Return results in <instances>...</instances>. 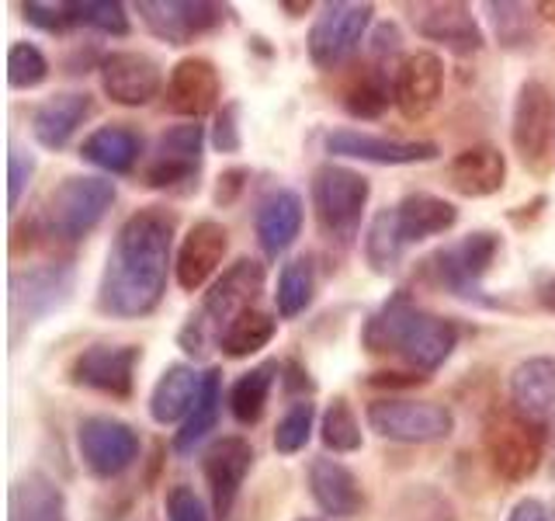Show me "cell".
<instances>
[{"mask_svg":"<svg viewBox=\"0 0 555 521\" xmlns=\"http://www.w3.org/2000/svg\"><path fill=\"white\" fill-rule=\"evenodd\" d=\"M69 289H74V268L69 265H42L17 271L11 282L14 313L28 323L42 320L69 300Z\"/></svg>","mask_w":555,"mask_h":521,"instance_id":"cell-24","label":"cell"},{"mask_svg":"<svg viewBox=\"0 0 555 521\" xmlns=\"http://www.w3.org/2000/svg\"><path fill=\"white\" fill-rule=\"evenodd\" d=\"M247 181H250V170L247 167H233V170H225L222 178H219V185H216V205H233L236 199H240V191L247 188Z\"/></svg>","mask_w":555,"mask_h":521,"instance_id":"cell-47","label":"cell"},{"mask_svg":"<svg viewBox=\"0 0 555 521\" xmlns=\"http://www.w3.org/2000/svg\"><path fill=\"white\" fill-rule=\"evenodd\" d=\"M112 205H115V185L108 178H98V174L63 178L49 191L42 208L46 233L66 243H77L98 230V223Z\"/></svg>","mask_w":555,"mask_h":521,"instance_id":"cell-6","label":"cell"},{"mask_svg":"<svg viewBox=\"0 0 555 521\" xmlns=\"http://www.w3.org/2000/svg\"><path fill=\"white\" fill-rule=\"evenodd\" d=\"M143 361L139 344H91L69 361V382L115 399H129L135 386V369Z\"/></svg>","mask_w":555,"mask_h":521,"instance_id":"cell-13","label":"cell"},{"mask_svg":"<svg viewBox=\"0 0 555 521\" xmlns=\"http://www.w3.org/2000/svg\"><path fill=\"white\" fill-rule=\"evenodd\" d=\"M326 153L347 156V161H369V164H427L438 161L441 147L430 143V139H389V136H372L361 129H334L323 139Z\"/></svg>","mask_w":555,"mask_h":521,"instance_id":"cell-16","label":"cell"},{"mask_svg":"<svg viewBox=\"0 0 555 521\" xmlns=\"http://www.w3.org/2000/svg\"><path fill=\"white\" fill-rule=\"evenodd\" d=\"M94 112V98L87 91H60L35 104L31 136L42 150H63Z\"/></svg>","mask_w":555,"mask_h":521,"instance_id":"cell-25","label":"cell"},{"mask_svg":"<svg viewBox=\"0 0 555 521\" xmlns=\"http://www.w3.org/2000/svg\"><path fill=\"white\" fill-rule=\"evenodd\" d=\"M268 285V271L260 260L254 257H240L225 268L212 285H208L202 306L191 313L188 323L181 327V347L188 355L205 358L208 347L219 344L225 327H230L240 313L254 309V303L260 300V292Z\"/></svg>","mask_w":555,"mask_h":521,"instance_id":"cell-3","label":"cell"},{"mask_svg":"<svg viewBox=\"0 0 555 521\" xmlns=\"http://www.w3.org/2000/svg\"><path fill=\"white\" fill-rule=\"evenodd\" d=\"M320 442L337 452V456H347V452H358L361 448V421L354 407L347 404L344 396H334V404L323 410V421H320Z\"/></svg>","mask_w":555,"mask_h":521,"instance_id":"cell-38","label":"cell"},{"mask_svg":"<svg viewBox=\"0 0 555 521\" xmlns=\"http://www.w3.org/2000/svg\"><path fill=\"white\" fill-rule=\"evenodd\" d=\"M222 84H219V69L212 60L205 56H184L173 63L170 77H167V109L173 115H181L188 122H198L219 104Z\"/></svg>","mask_w":555,"mask_h":521,"instance_id":"cell-19","label":"cell"},{"mask_svg":"<svg viewBox=\"0 0 555 521\" xmlns=\"http://www.w3.org/2000/svg\"><path fill=\"white\" fill-rule=\"evenodd\" d=\"M306 480H309V494L317 500V508L334 518V521H347L361 514L364 508V486L361 480L347 469L340 459H330V456H317L306 469Z\"/></svg>","mask_w":555,"mask_h":521,"instance_id":"cell-22","label":"cell"},{"mask_svg":"<svg viewBox=\"0 0 555 521\" xmlns=\"http://www.w3.org/2000/svg\"><path fill=\"white\" fill-rule=\"evenodd\" d=\"M219 410H222V372L208 369L205 382H202L198 404L191 407V414L184 417V424L173 431V452H178V456H191V452H195L208 439V434L216 431Z\"/></svg>","mask_w":555,"mask_h":521,"instance_id":"cell-32","label":"cell"},{"mask_svg":"<svg viewBox=\"0 0 555 521\" xmlns=\"http://www.w3.org/2000/svg\"><path fill=\"white\" fill-rule=\"evenodd\" d=\"M150 35H156L167 46H188L198 35H208L216 25H222V8L208 0H143L135 4Z\"/></svg>","mask_w":555,"mask_h":521,"instance_id":"cell-17","label":"cell"},{"mask_svg":"<svg viewBox=\"0 0 555 521\" xmlns=\"http://www.w3.org/2000/svg\"><path fill=\"white\" fill-rule=\"evenodd\" d=\"M69 8V22L98 28L101 35H129V14L118 0H74Z\"/></svg>","mask_w":555,"mask_h":521,"instance_id":"cell-42","label":"cell"},{"mask_svg":"<svg viewBox=\"0 0 555 521\" xmlns=\"http://www.w3.org/2000/svg\"><path fill=\"white\" fill-rule=\"evenodd\" d=\"M552 521H555V504H552Z\"/></svg>","mask_w":555,"mask_h":521,"instance_id":"cell-56","label":"cell"},{"mask_svg":"<svg viewBox=\"0 0 555 521\" xmlns=\"http://www.w3.org/2000/svg\"><path fill=\"white\" fill-rule=\"evenodd\" d=\"M312 424H317V404H312L309 396H295L274 428L278 456H295V452H302L312 439Z\"/></svg>","mask_w":555,"mask_h":521,"instance_id":"cell-40","label":"cell"},{"mask_svg":"<svg viewBox=\"0 0 555 521\" xmlns=\"http://www.w3.org/2000/svg\"><path fill=\"white\" fill-rule=\"evenodd\" d=\"M372 4H351V0H334L323 4L320 14L312 17L309 28V60L317 69H337L361 49V42H369L372 28Z\"/></svg>","mask_w":555,"mask_h":521,"instance_id":"cell-10","label":"cell"},{"mask_svg":"<svg viewBox=\"0 0 555 521\" xmlns=\"http://www.w3.org/2000/svg\"><path fill=\"white\" fill-rule=\"evenodd\" d=\"M552 476H555V431H552Z\"/></svg>","mask_w":555,"mask_h":521,"instance_id":"cell-54","label":"cell"},{"mask_svg":"<svg viewBox=\"0 0 555 521\" xmlns=\"http://www.w3.org/2000/svg\"><path fill=\"white\" fill-rule=\"evenodd\" d=\"M202 150H205V126H198V122H178V126H170L156 139L143 170V185L153 191L198 185L202 156H205Z\"/></svg>","mask_w":555,"mask_h":521,"instance_id":"cell-12","label":"cell"},{"mask_svg":"<svg viewBox=\"0 0 555 521\" xmlns=\"http://www.w3.org/2000/svg\"><path fill=\"white\" fill-rule=\"evenodd\" d=\"M22 14H25L28 25H35V28L46 31V35H63V31L74 28L66 4H46V0H28V4H22Z\"/></svg>","mask_w":555,"mask_h":521,"instance_id":"cell-43","label":"cell"},{"mask_svg":"<svg viewBox=\"0 0 555 521\" xmlns=\"http://www.w3.org/2000/svg\"><path fill=\"white\" fill-rule=\"evenodd\" d=\"M164 511H167V521H208L205 500L191 491L188 483H173L170 486L167 500H164Z\"/></svg>","mask_w":555,"mask_h":521,"instance_id":"cell-44","label":"cell"},{"mask_svg":"<svg viewBox=\"0 0 555 521\" xmlns=\"http://www.w3.org/2000/svg\"><path fill=\"white\" fill-rule=\"evenodd\" d=\"M98 74H101V91L115 104H121V109H143V104H150L164 91V69L146 52H132V49L104 52Z\"/></svg>","mask_w":555,"mask_h":521,"instance_id":"cell-14","label":"cell"},{"mask_svg":"<svg viewBox=\"0 0 555 521\" xmlns=\"http://www.w3.org/2000/svg\"><path fill=\"white\" fill-rule=\"evenodd\" d=\"M295 521H323V518H295Z\"/></svg>","mask_w":555,"mask_h":521,"instance_id":"cell-55","label":"cell"},{"mask_svg":"<svg viewBox=\"0 0 555 521\" xmlns=\"http://www.w3.org/2000/svg\"><path fill=\"white\" fill-rule=\"evenodd\" d=\"M514 150L531 174H548L555 164V98L542 80H525L514 98L511 118Z\"/></svg>","mask_w":555,"mask_h":521,"instance_id":"cell-9","label":"cell"},{"mask_svg":"<svg viewBox=\"0 0 555 521\" xmlns=\"http://www.w3.org/2000/svg\"><path fill=\"white\" fill-rule=\"evenodd\" d=\"M282 8H285V11H292L295 17H299L302 11H309V4H282Z\"/></svg>","mask_w":555,"mask_h":521,"instance_id":"cell-53","label":"cell"},{"mask_svg":"<svg viewBox=\"0 0 555 521\" xmlns=\"http://www.w3.org/2000/svg\"><path fill=\"white\" fill-rule=\"evenodd\" d=\"M49 60L35 42H11L8 49V84L14 91H31L49 80Z\"/></svg>","mask_w":555,"mask_h":521,"instance_id":"cell-41","label":"cell"},{"mask_svg":"<svg viewBox=\"0 0 555 521\" xmlns=\"http://www.w3.org/2000/svg\"><path fill=\"white\" fill-rule=\"evenodd\" d=\"M507 521H552V511L538 497H520L511 508Z\"/></svg>","mask_w":555,"mask_h":521,"instance_id":"cell-49","label":"cell"},{"mask_svg":"<svg viewBox=\"0 0 555 521\" xmlns=\"http://www.w3.org/2000/svg\"><path fill=\"white\" fill-rule=\"evenodd\" d=\"M212 147L219 153H236L243 147V136H240V104L230 101L222 104L216 112V122H212Z\"/></svg>","mask_w":555,"mask_h":521,"instance_id":"cell-45","label":"cell"},{"mask_svg":"<svg viewBox=\"0 0 555 521\" xmlns=\"http://www.w3.org/2000/svg\"><path fill=\"white\" fill-rule=\"evenodd\" d=\"M282 369L288 372V376H285V386H288L292 393H299V390H312V379H309V372L302 369V365L288 361V365H282Z\"/></svg>","mask_w":555,"mask_h":521,"instance_id":"cell-50","label":"cell"},{"mask_svg":"<svg viewBox=\"0 0 555 521\" xmlns=\"http://www.w3.org/2000/svg\"><path fill=\"white\" fill-rule=\"evenodd\" d=\"M448 185L462 199H490L507 185V156L490 143L468 147L448 164Z\"/></svg>","mask_w":555,"mask_h":521,"instance_id":"cell-26","label":"cell"},{"mask_svg":"<svg viewBox=\"0 0 555 521\" xmlns=\"http://www.w3.org/2000/svg\"><path fill=\"white\" fill-rule=\"evenodd\" d=\"M361 243H364V260H369L378 275H389L399 260H403V251L410 247V243L403 240V230H399L396 205L382 208V213L369 223Z\"/></svg>","mask_w":555,"mask_h":521,"instance_id":"cell-34","label":"cell"},{"mask_svg":"<svg viewBox=\"0 0 555 521\" xmlns=\"http://www.w3.org/2000/svg\"><path fill=\"white\" fill-rule=\"evenodd\" d=\"M399 216V230H403L406 243H421L427 237H441L451 226L459 223V208L441 195H430V191H413L403 202L396 205Z\"/></svg>","mask_w":555,"mask_h":521,"instance_id":"cell-30","label":"cell"},{"mask_svg":"<svg viewBox=\"0 0 555 521\" xmlns=\"http://www.w3.org/2000/svg\"><path fill=\"white\" fill-rule=\"evenodd\" d=\"M312 208H317V223L326 240L340 243H354V237L361 233V219L364 208H369L372 199V181L358 174L354 167H344L326 161L312 170Z\"/></svg>","mask_w":555,"mask_h":521,"instance_id":"cell-4","label":"cell"},{"mask_svg":"<svg viewBox=\"0 0 555 521\" xmlns=\"http://www.w3.org/2000/svg\"><path fill=\"white\" fill-rule=\"evenodd\" d=\"M11 511L14 521H69L66 511V494L60 491V483L31 469L11 491Z\"/></svg>","mask_w":555,"mask_h":521,"instance_id":"cell-31","label":"cell"},{"mask_svg":"<svg viewBox=\"0 0 555 521\" xmlns=\"http://www.w3.org/2000/svg\"><path fill=\"white\" fill-rule=\"evenodd\" d=\"M496 254H500V233L476 230V233L462 237L459 243H451V247L434 251L424 260V268L430 275V282L451 292L455 300L496 309L500 300H493V295L482 289V278L493 268Z\"/></svg>","mask_w":555,"mask_h":521,"instance_id":"cell-5","label":"cell"},{"mask_svg":"<svg viewBox=\"0 0 555 521\" xmlns=\"http://www.w3.org/2000/svg\"><path fill=\"white\" fill-rule=\"evenodd\" d=\"M230 251V230L216 219H198L184 233L178 257H173V275L184 292L205 289L212 278H219V268Z\"/></svg>","mask_w":555,"mask_h":521,"instance_id":"cell-18","label":"cell"},{"mask_svg":"<svg viewBox=\"0 0 555 521\" xmlns=\"http://www.w3.org/2000/svg\"><path fill=\"white\" fill-rule=\"evenodd\" d=\"M361 344L372 355H399L410 365V372L427 379L455 355L459 327L438 313L421 309L406 292H396L364 320Z\"/></svg>","mask_w":555,"mask_h":521,"instance_id":"cell-2","label":"cell"},{"mask_svg":"<svg viewBox=\"0 0 555 521\" xmlns=\"http://www.w3.org/2000/svg\"><path fill=\"white\" fill-rule=\"evenodd\" d=\"M80 156L104 174H132L143 161V136L129 122H108L80 143Z\"/></svg>","mask_w":555,"mask_h":521,"instance_id":"cell-29","label":"cell"},{"mask_svg":"<svg viewBox=\"0 0 555 521\" xmlns=\"http://www.w3.org/2000/svg\"><path fill=\"white\" fill-rule=\"evenodd\" d=\"M416 35L427 42H438L451 52H459V56L479 52L486 42L476 14L465 4H430V8H424V14L416 17Z\"/></svg>","mask_w":555,"mask_h":521,"instance_id":"cell-27","label":"cell"},{"mask_svg":"<svg viewBox=\"0 0 555 521\" xmlns=\"http://www.w3.org/2000/svg\"><path fill=\"white\" fill-rule=\"evenodd\" d=\"M202 382H205V372H198L195 365H184V361L167 365L150 393V417L164 428L184 424V417L202 396Z\"/></svg>","mask_w":555,"mask_h":521,"instance_id":"cell-28","label":"cell"},{"mask_svg":"<svg viewBox=\"0 0 555 521\" xmlns=\"http://www.w3.org/2000/svg\"><path fill=\"white\" fill-rule=\"evenodd\" d=\"M282 376V365L278 361H260L250 372H243L233 390H230V410L243 428H254L268 410V399L274 390V379Z\"/></svg>","mask_w":555,"mask_h":521,"instance_id":"cell-33","label":"cell"},{"mask_svg":"<svg viewBox=\"0 0 555 521\" xmlns=\"http://www.w3.org/2000/svg\"><path fill=\"white\" fill-rule=\"evenodd\" d=\"M77 452L91 476L115 480L139 459L143 442H139V431L132 424L108 414H94L77 424Z\"/></svg>","mask_w":555,"mask_h":521,"instance_id":"cell-11","label":"cell"},{"mask_svg":"<svg viewBox=\"0 0 555 521\" xmlns=\"http://www.w3.org/2000/svg\"><path fill=\"white\" fill-rule=\"evenodd\" d=\"M31 174H35V156L31 153H25V150H11V156H8V202H11V208H17V202H22V195H25V188L31 185Z\"/></svg>","mask_w":555,"mask_h":521,"instance_id":"cell-46","label":"cell"},{"mask_svg":"<svg viewBox=\"0 0 555 521\" xmlns=\"http://www.w3.org/2000/svg\"><path fill=\"white\" fill-rule=\"evenodd\" d=\"M364 417H369V428L375 434L399 445H434L455 434V414L444 404H434V399L382 396L372 399Z\"/></svg>","mask_w":555,"mask_h":521,"instance_id":"cell-8","label":"cell"},{"mask_svg":"<svg viewBox=\"0 0 555 521\" xmlns=\"http://www.w3.org/2000/svg\"><path fill=\"white\" fill-rule=\"evenodd\" d=\"M173 265V216L146 205L118 226L98 282V309L115 320H143L164 303Z\"/></svg>","mask_w":555,"mask_h":521,"instance_id":"cell-1","label":"cell"},{"mask_svg":"<svg viewBox=\"0 0 555 521\" xmlns=\"http://www.w3.org/2000/svg\"><path fill=\"white\" fill-rule=\"evenodd\" d=\"M486 11H490L496 42L503 49H528V46H534V39H538V28H534L538 11L534 8H528V4H496V0H490Z\"/></svg>","mask_w":555,"mask_h":521,"instance_id":"cell-37","label":"cell"},{"mask_svg":"<svg viewBox=\"0 0 555 521\" xmlns=\"http://www.w3.org/2000/svg\"><path fill=\"white\" fill-rule=\"evenodd\" d=\"M534 295H538V303H542L548 313H555V275H545L542 282H538Z\"/></svg>","mask_w":555,"mask_h":521,"instance_id":"cell-51","label":"cell"},{"mask_svg":"<svg viewBox=\"0 0 555 521\" xmlns=\"http://www.w3.org/2000/svg\"><path fill=\"white\" fill-rule=\"evenodd\" d=\"M274 334H278V320L271 317V313L254 306L247 313H240V317L225 327L219 347H222L225 358H250L260 352V347H268L274 341Z\"/></svg>","mask_w":555,"mask_h":521,"instance_id":"cell-35","label":"cell"},{"mask_svg":"<svg viewBox=\"0 0 555 521\" xmlns=\"http://www.w3.org/2000/svg\"><path fill=\"white\" fill-rule=\"evenodd\" d=\"M254 445L243 434H222L202 456V473L208 483V497H212V514L222 521L230 518L233 504L243 491V480L254 469Z\"/></svg>","mask_w":555,"mask_h":521,"instance_id":"cell-15","label":"cell"},{"mask_svg":"<svg viewBox=\"0 0 555 521\" xmlns=\"http://www.w3.org/2000/svg\"><path fill=\"white\" fill-rule=\"evenodd\" d=\"M538 17H545L548 25H555V0H542V4H534Z\"/></svg>","mask_w":555,"mask_h":521,"instance_id":"cell-52","label":"cell"},{"mask_svg":"<svg viewBox=\"0 0 555 521\" xmlns=\"http://www.w3.org/2000/svg\"><path fill=\"white\" fill-rule=\"evenodd\" d=\"M389 104H396V87L389 84V77L382 69H369L361 80H354V87L344 98L347 115L354 118H382Z\"/></svg>","mask_w":555,"mask_h":521,"instance_id":"cell-39","label":"cell"},{"mask_svg":"<svg viewBox=\"0 0 555 521\" xmlns=\"http://www.w3.org/2000/svg\"><path fill=\"white\" fill-rule=\"evenodd\" d=\"M312 295H317V271H312L309 257H292L288 265H282L278 271V317L282 320H295L312 306Z\"/></svg>","mask_w":555,"mask_h":521,"instance_id":"cell-36","label":"cell"},{"mask_svg":"<svg viewBox=\"0 0 555 521\" xmlns=\"http://www.w3.org/2000/svg\"><path fill=\"white\" fill-rule=\"evenodd\" d=\"M511 410L528 417L538 428H548L555 421V358L552 355H534L514 365Z\"/></svg>","mask_w":555,"mask_h":521,"instance_id":"cell-23","label":"cell"},{"mask_svg":"<svg viewBox=\"0 0 555 521\" xmlns=\"http://www.w3.org/2000/svg\"><path fill=\"white\" fill-rule=\"evenodd\" d=\"M302 219H306V208L299 191L292 188H271L264 195L257 199L254 205V233L264 257L278 260L295 240L302 233Z\"/></svg>","mask_w":555,"mask_h":521,"instance_id":"cell-20","label":"cell"},{"mask_svg":"<svg viewBox=\"0 0 555 521\" xmlns=\"http://www.w3.org/2000/svg\"><path fill=\"white\" fill-rule=\"evenodd\" d=\"M399 42H403V35H399V25L392 22L375 25V31L369 35V46L375 56H392V52H399Z\"/></svg>","mask_w":555,"mask_h":521,"instance_id":"cell-48","label":"cell"},{"mask_svg":"<svg viewBox=\"0 0 555 521\" xmlns=\"http://www.w3.org/2000/svg\"><path fill=\"white\" fill-rule=\"evenodd\" d=\"M482 448L500 480L525 483L545 459V428L531 424L517 410H496L482 428Z\"/></svg>","mask_w":555,"mask_h":521,"instance_id":"cell-7","label":"cell"},{"mask_svg":"<svg viewBox=\"0 0 555 521\" xmlns=\"http://www.w3.org/2000/svg\"><path fill=\"white\" fill-rule=\"evenodd\" d=\"M396 109L403 112V118L416 122L434 112V104L441 101L444 91V63L438 52L416 49L399 63L396 69Z\"/></svg>","mask_w":555,"mask_h":521,"instance_id":"cell-21","label":"cell"}]
</instances>
